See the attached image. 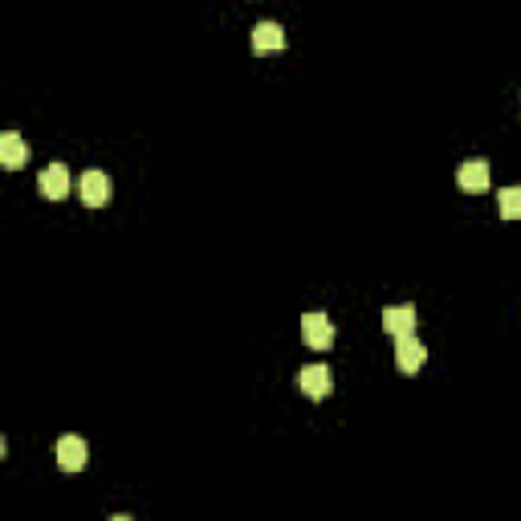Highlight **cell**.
<instances>
[{"label":"cell","mask_w":521,"mask_h":521,"mask_svg":"<svg viewBox=\"0 0 521 521\" xmlns=\"http://www.w3.org/2000/svg\"><path fill=\"white\" fill-rule=\"evenodd\" d=\"M298 391L306 395V400H326V395L334 391V375H330V367L326 363H310V367H301V375H298Z\"/></svg>","instance_id":"6da1fadb"},{"label":"cell","mask_w":521,"mask_h":521,"mask_svg":"<svg viewBox=\"0 0 521 521\" xmlns=\"http://www.w3.org/2000/svg\"><path fill=\"white\" fill-rule=\"evenodd\" d=\"M77 196H82L85 208H106L111 204V175H106V171H82Z\"/></svg>","instance_id":"7a4b0ae2"},{"label":"cell","mask_w":521,"mask_h":521,"mask_svg":"<svg viewBox=\"0 0 521 521\" xmlns=\"http://www.w3.org/2000/svg\"><path fill=\"white\" fill-rule=\"evenodd\" d=\"M301 342L310 351H330L334 346V322L326 314H306L301 318Z\"/></svg>","instance_id":"3957f363"},{"label":"cell","mask_w":521,"mask_h":521,"mask_svg":"<svg viewBox=\"0 0 521 521\" xmlns=\"http://www.w3.org/2000/svg\"><path fill=\"white\" fill-rule=\"evenodd\" d=\"M424 363H427V346L416 338V334H403V338H395V367H400L403 375H416Z\"/></svg>","instance_id":"277c9868"},{"label":"cell","mask_w":521,"mask_h":521,"mask_svg":"<svg viewBox=\"0 0 521 521\" xmlns=\"http://www.w3.org/2000/svg\"><path fill=\"white\" fill-rule=\"evenodd\" d=\"M69 188H74V180H69V167H66V163H49V167L37 175V192H41L45 200H66Z\"/></svg>","instance_id":"5b68a950"},{"label":"cell","mask_w":521,"mask_h":521,"mask_svg":"<svg viewBox=\"0 0 521 521\" xmlns=\"http://www.w3.org/2000/svg\"><path fill=\"white\" fill-rule=\"evenodd\" d=\"M53 453H58V469L61 472H82L85 469V456H90V453H85V440L82 436H61Z\"/></svg>","instance_id":"8992f818"},{"label":"cell","mask_w":521,"mask_h":521,"mask_svg":"<svg viewBox=\"0 0 521 521\" xmlns=\"http://www.w3.org/2000/svg\"><path fill=\"white\" fill-rule=\"evenodd\" d=\"M489 180H493L489 159H469V163H461V171H456V184H461L464 192H485Z\"/></svg>","instance_id":"52a82bcc"},{"label":"cell","mask_w":521,"mask_h":521,"mask_svg":"<svg viewBox=\"0 0 521 521\" xmlns=\"http://www.w3.org/2000/svg\"><path fill=\"white\" fill-rule=\"evenodd\" d=\"M285 49V33L277 21H256L253 25V53H277Z\"/></svg>","instance_id":"ba28073f"},{"label":"cell","mask_w":521,"mask_h":521,"mask_svg":"<svg viewBox=\"0 0 521 521\" xmlns=\"http://www.w3.org/2000/svg\"><path fill=\"white\" fill-rule=\"evenodd\" d=\"M25 159H29V151H25V139H21L17 130L0 135V167H4V171H21V167H25Z\"/></svg>","instance_id":"9c48e42d"},{"label":"cell","mask_w":521,"mask_h":521,"mask_svg":"<svg viewBox=\"0 0 521 521\" xmlns=\"http://www.w3.org/2000/svg\"><path fill=\"white\" fill-rule=\"evenodd\" d=\"M383 330L391 338H403V334L416 330V306H387L383 310Z\"/></svg>","instance_id":"30bf717a"},{"label":"cell","mask_w":521,"mask_h":521,"mask_svg":"<svg viewBox=\"0 0 521 521\" xmlns=\"http://www.w3.org/2000/svg\"><path fill=\"white\" fill-rule=\"evenodd\" d=\"M497 208L505 220H521V188H501L497 192Z\"/></svg>","instance_id":"8fae6325"}]
</instances>
